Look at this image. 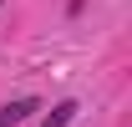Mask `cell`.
I'll use <instances>...</instances> for the list:
<instances>
[{
    "mask_svg": "<svg viewBox=\"0 0 132 127\" xmlns=\"http://www.w3.org/2000/svg\"><path fill=\"white\" fill-rule=\"evenodd\" d=\"M31 112H41V97H15V102L0 107V127H20Z\"/></svg>",
    "mask_w": 132,
    "mask_h": 127,
    "instance_id": "obj_1",
    "label": "cell"
},
{
    "mask_svg": "<svg viewBox=\"0 0 132 127\" xmlns=\"http://www.w3.org/2000/svg\"><path fill=\"white\" fill-rule=\"evenodd\" d=\"M71 117H76V102L66 97V102H56V107L41 117V127H71Z\"/></svg>",
    "mask_w": 132,
    "mask_h": 127,
    "instance_id": "obj_2",
    "label": "cell"
},
{
    "mask_svg": "<svg viewBox=\"0 0 132 127\" xmlns=\"http://www.w3.org/2000/svg\"><path fill=\"white\" fill-rule=\"evenodd\" d=\"M0 5H5V0H0Z\"/></svg>",
    "mask_w": 132,
    "mask_h": 127,
    "instance_id": "obj_3",
    "label": "cell"
}]
</instances>
